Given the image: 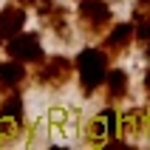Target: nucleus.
<instances>
[{"instance_id":"nucleus-1","label":"nucleus","mask_w":150,"mask_h":150,"mask_svg":"<svg viewBox=\"0 0 150 150\" xmlns=\"http://www.w3.org/2000/svg\"><path fill=\"white\" fill-rule=\"evenodd\" d=\"M76 71L82 79V93H93L108 76V54L99 48H82L76 57Z\"/></svg>"},{"instance_id":"nucleus-2","label":"nucleus","mask_w":150,"mask_h":150,"mask_svg":"<svg viewBox=\"0 0 150 150\" xmlns=\"http://www.w3.org/2000/svg\"><path fill=\"white\" fill-rule=\"evenodd\" d=\"M79 25L88 34H105L110 25V6L105 0H79Z\"/></svg>"},{"instance_id":"nucleus-3","label":"nucleus","mask_w":150,"mask_h":150,"mask_svg":"<svg viewBox=\"0 0 150 150\" xmlns=\"http://www.w3.org/2000/svg\"><path fill=\"white\" fill-rule=\"evenodd\" d=\"M6 54L11 59H20V62H37V65L45 59L37 34H17V37H11V40H6Z\"/></svg>"},{"instance_id":"nucleus-4","label":"nucleus","mask_w":150,"mask_h":150,"mask_svg":"<svg viewBox=\"0 0 150 150\" xmlns=\"http://www.w3.org/2000/svg\"><path fill=\"white\" fill-rule=\"evenodd\" d=\"M71 71H74V65H71L68 57H45L37 68V79H40V85L59 88L71 79Z\"/></svg>"},{"instance_id":"nucleus-5","label":"nucleus","mask_w":150,"mask_h":150,"mask_svg":"<svg viewBox=\"0 0 150 150\" xmlns=\"http://www.w3.org/2000/svg\"><path fill=\"white\" fill-rule=\"evenodd\" d=\"M20 127H23V102L14 93V96H6L3 108H0V142L3 144L11 142L20 133Z\"/></svg>"},{"instance_id":"nucleus-6","label":"nucleus","mask_w":150,"mask_h":150,"mask_svg":"<svg viewBox=\"0 0 150 150\" xmlns=\"http://www.w3.org/2000/svg\"><path fill=\"white\" fill-rule=\"evenodd\" d=\"M25 25V6H20V3H8L3 11H0V40H11V37H17V34L23 31Z\"/></svg>"},{"instance_id":"nucleus-7","label":"nucleus","mask_w":150,"mask_h":150,"mask_svg":"<svg viewBox=\"0 0 150 150\" xmlns=\"http://www.w3.org/2000/svg\"><path fill=\"white\" fill-rule=\"evenodd\" d=\"M133 37H136V25H130V23H119V25H113L108 34H105V42H102V51L105 54H110V57H116V54H122V51L133 42Z\"/></svg>"},{"instance_id":"nucleus-8","label":"nucleus","mask_w":150,"mask_h":150,"mask_svg":"<svg viewBox=\"0 0 150 150\" xmlns=\"http://www.w3.org/2000/svg\"><path fill=\"white\" fill-rule=\"evenodd\" d=\"M113 130H116V113H113V108H108L88 125V139L96 144H108Z\"/></svg>"},{"instance_id":"nucleus-9","label":"nucleus","mask_w":150,"mask_h":150,"mask_svg":"<svg viewBox=\"0 0 150 150\" xmlns=\"http://www.w3.org/2000/svg\"><path fill=\"white\" fill-rule=\"evenodd\" d=\"M23 79H25V62L20 59L0 62V91H14Z\"/></svg>"},{"instance_id":"nucleus-10","label":"nucleus","mask_w":150,"mask_h":150,"mask_svg":"<svg viewBox=\"0 0 150 150\" xmlns=\"http://www.w3.org/2000/svg\"><path fill=\"white\" fill-rule=\"evenodd\" d=\"M105 91H108L110 102H119V99L127 96V74L122 68H113V71L105 76Z\"/></svg>"},{"instance_id":"nucleus-11","label":"nucleus","mask_w":150,"mask_h":150,"mask_svg":"<svg viewBox=\"0 0 150 150\" xmlns=\"http://www.w3.org/2000/svg\"><path fill=\"white\" fill-rule=\"evenodd\" d=\"M48 23H51V28L57 34H62V40H68L65 34H68V23H65V8L62 6H54L48 11Z\"/></svg>"},{"instance_id":"nucleus-12","label":"nucleus","mask_w":150,"mask_h":150,"mask_svg":"<svg viewBox=\"0 0 150 150\" xmlns=\"http://www.w3.org/2000/svg\"><path fill=\"white\" fill-rule=\"evenodd\" d=\"M144 119H147V113L144 110H130V113H125V133L127 130H133V133H139V130H144Z\"/></svg>"},{"instance_id":"nucleus-13","label":"nucleus","mask_w":150,"mask_h":150,"mask_svg":"<svg viewBox=\"0 0 150 150\" xmlns=\"http://www.w3.org/2000/svg\"><path fill=\"white\" fill-rule=\"evenodd\" d=\"M136 40L147 45L150 42V20H142V23H136Z\"/></svg>"},{"instance_id":"nucleus-14","label":"nucleus","mask_w":150,"mask_h":150,"mask_svg":"<svg viewBox=\"0 0 150 150\" xmlns=\"http://www.w3.org/2000/svg\"><path fill=\"white\" fill-rule=\"evenodd\" d=\"M144 91L150 93V71H147V74H144Z\"/></svg>"},{"instance_id":"nucleus-15","label":"nucleus","mask_w":150,"mask_h":150,"mask_svg":"<svg viewBox=\"0 0 150 150\" xmlns=\"http://www.w3.org/2000/svg\"><path fill=\"white\" fill-rule=\"evenodd\" d=\"M14 3H20V6H34L37 0H14Z\"/></svg>"},{"instance_id":"nucleus-16","label":"nucleus","mask_w":150,"mask_h":150,"mask_svg":"<svg viewBox=\"0 0 150 150\" xmlns=\"http://www.w3.org/2000/svg\"><path fill=\"white\" fill-rule=\"evenodd\" d=\"M144 51H147V59H150V42H147V45H144Z\"/></svg>"}]
</instances>
